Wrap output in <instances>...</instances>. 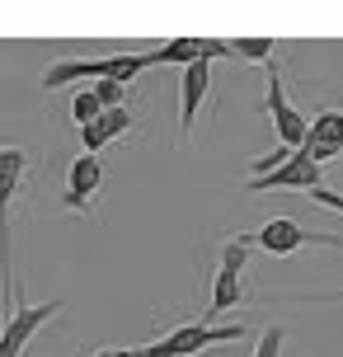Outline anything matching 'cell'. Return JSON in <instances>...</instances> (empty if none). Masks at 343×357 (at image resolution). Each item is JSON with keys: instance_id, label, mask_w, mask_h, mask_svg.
<instances>
[{"instance_id": "obj_1", "label": "cell", "mask_w": 343, "mask_h": 357, "mask_svg": "<svg viewBox=\"0 0 343 357\" xmlns=\"http://www.w3.org/2000/svg\"><path fill=\"white\" fill-rule=\"evenodd\" d=\"M155 61L151 52H118V56H90V61H56L43 71V89H61L75 80H113V85H132L142 71H151Z\"/></svg>"}, {"instance_id": "obj_2", "label": "cell", "mask_w": 343, "mask_h": 357, "mask_svg": "<svg viewBox=\"0 0 343 357\" xmlns=\"http://www.w3.org/2000/svg\"><path fill=\"white\" fill-rule=\"evenodd\" d=\"M250 250H264V254H296V250H306V245H320V250H339L343 245V235H325V231H306L296 216H273V221H264L259 231L250 235H240Z\"/></svg>"}, {"instance_id": "obj_3", "label": "cell", "mask_w": 343, "mask_h": 357, "mask_svg": "<svg viewBox=\"0 0 343 357\" xmlns=\"http://www.w3.org/2000/svg\"><path fill=\"white\" fill-rule=\"evenodd\" d=\"M245 334H250L245 324H183L174 334L155 339L151 348H142V357H193L202 348H212V343H235Z\"/></svg>"}, {"instance_id": "obj_4", "label": "cell", "mask_w": 343, "mask_h": 357, "mask_svg": "<svg viewBox=\"0 0 343 357\" xmlns=\"http://www.w3.org/2000/svg\"><path fill=\"white\" fill-rule=\"evenodd\" d=\"M264 108H268L273 118V132H277V146H287V151H301L310 137V123L296 113V104L287 99V89H282V71L268 61V94H264Z\"/></svg>"}, {"instance_id": "obj_5", "label": "cell", "mask_w": 343, "mask_h": 357, "mask_svg": "<svg viewBox=\"0 0 343 357\" xmlns=\"http://www.w3.org/2000/svg\"><path fill=\"white\" fill-rule=\"evenodd\" d=\"M245 188L250 193H315V188H325V165H315L306 155V151H296L277 174H268V178H245Z\"/></svg>"}, {"instance_id": "obj_6", "label": "cell", "mask_w": 343, "mask_h": 357, "mask_svg": "<svg viewBox=\"0 0 343 357\" xmlns=\"http://www.w3.org/2000/svg\"><path fill=\"white\" fill-rule=\"evenodd\" d=\"M52 315H61V301H43V305H19V310H10L5 324H0V357H24L29 339H33Z\"/></svg>"}, {"instance_id": "obj_7", "label": "cell", "mask_w": 343, "mask_h": 357, "mask_svg": "<svg viewBox=\"0 0 343 357\" xmlns=\"http://www.w3.org/2000/svg\"><path fill=\"white\" fill-rule=\"evenodd\" d=\"M29 155L19 146H0V268L10 278V202H15L19 183H24Z\"/></svg>"}, {"instance_id": "obj_8", "label": "cell", "mask_w": 343, "mask_h": 357, "mask_svg": "<svg viewBox=\"0 0 343 357\" xmlns=\"http://www.w3.org/2000/svg\"><path fill=\"white\" fill-rule=\"evenodd\" d=\"M99 183H104V160H99V155H80V160L71 165V174H66L61 207H71V212H85V202L99 193Z\"/></svg>"}, {"instance_id": "obj_9", "label": "cell", "mask_w": 343, "mask_h": 357, "mask_svg": "<svg viewBox=\"0 0 343 357\" xmlns=\"http://www.w3.org/2000/svg\"><path fill=\"white\" fill-rule=\"evenodd\" d=\"M306 151L315 165H329L334 155L343 151V113H334V108H325L320 118H310V137H306Z\"/></svg>"}, {"instance_id": "obj_10", "label": "cell", "mask_w": 343, "mask_h": 357, "mask_svg": "<svg viewBox=\"0 0 343 357\" xmlns=\"http://www.w3.org/2000/svg\"><path fill=\"white\" fill-rule=\"evenodd\" d=\"M207 89H212V61L202 56V61H193V66L183 71V80H179V127L183 132H193V118H198Z\"/></svg>"}, {"instance_id": "obj_11", "label": "cell", "mask_w": 343, "mask_h": 357, "mask_svg": "<svg viewBox=\"0 0 343 357\" xmlns=\"http://www.w3.org/2000/svg\"><path fill=\"white\" fill-rule=\"evenodd\" d=\"M127 132H132V113H127V108H109L104 118H94L90 127H80V146H85V155H99L109 142H118Z\"/></svg>"}, {"instance_id": "obj_12", "label": "cell", "mask_w": 343, "mask_h": 357, "mask_svg": "<svg viewBox=\"0 0 343 357\" xmlns=\"http://www.w3.org/2000/svg\"><path fill=\"white\" fill-rule=\"evenodd\" d=\"M245 273H235V268H217V278H212V301H207V315H202V324L221 320L226 310H235V305L245 301V282H240Z\"/></svg>"}, {"instance_id": "obj_13", "label": "cell", "mask_w": 343, "mask_h": 357, "mask_svg": "<svg viewBox=\"0 0 343 357\" xmlns=\"http://www.w3.org/2000/svg\"><path fill=\"white\" fill-rule=\"evenodd\" d=\"M226 52H231L235 61H264V66H268L273 52H277V43H273V38H226Z\"/></svg>"}, {"instance_id": "obj_14", "label": "cell", "mask_w": 343, "mask_h": 357, "mask_svg": "<svg viewBox=\"0 0 343 357\" xmlns=\"http://www.w3.org/2000/svg\"><path fill=\"white\" fill-rule=\"evenodd\" d=\"M71 118H75L80 127H90L94 118H104V104H99L94 85H85V89H75V94H71Z\"/></svg>"}, {"instance_id": "obj_15", "label": "cell", "mask_w": 343, "mask_h": 357, "mask_svg": "<svg viewBox=\"0 0 343 357\" xmlns=\"http://www.w3.org/2000/svg\"><path fill=\"white\" fill-rule=\"evenodd\" d=\"M291 155H296V151H287V146H273L268 155H259V160L250 165V169H254L250 178H268V174H277V169H282V165H287Z\"/></svg>"}, {"instance_id": "obj_16", "label": "cell", "mask_w": 343, "mask_h": 357, "mask_svg": "<svg viewBox=\"0 0 343 357\" xmlns=\"http://www.w3.org/2000/svg\"><path fill=\"white\" fill-rule=\"evenodd\" d=\"M245 264H250V245L235 235V240H226L217 254V268H235V273H245Z\"/></svg>"}, {"instance_id": "obj_17", "label": "cell", "mask_w": 343, "mask_h": 357, "mask_svg": "<svg viewBox=\"0 0 343 357\" xmlns=\"http://www.w3.org/2000/svg\"><path fill=\"white\" fill-rule=\"evenodd\" d=\"M282 343H287V329H282V324H268V329L259 334L254 357H282Z\"/></svg>"}, {"instance_id": "obj_18", "label": "cell", "mask_w": 343, "mask_h": 357, "mask_svg": "<svg viewBox=\"0 0 343 357\" xmlns=\"http://www.w3.org/2000/svg\"><path fill=\"white\" fill-rule=\"evenodd\" d=\"M339 301H343V296H339Z\"/></svg>"}]
</instances>
